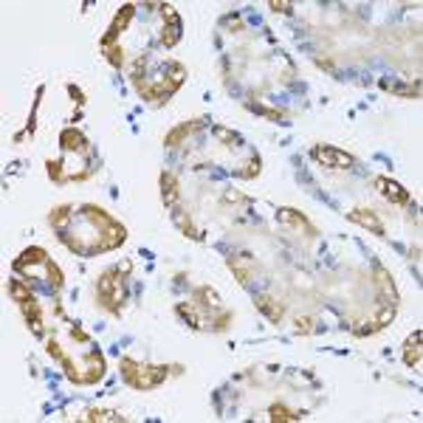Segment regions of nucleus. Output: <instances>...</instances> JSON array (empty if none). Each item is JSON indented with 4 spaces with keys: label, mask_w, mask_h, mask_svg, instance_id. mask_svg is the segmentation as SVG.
Returning a JSON list of instances; mask_svg holds the SVG:
<instances>
[{
    "label": "nucleus",
    "mask_w": 423,
    "mask_h": 423,
    "mask_svg": "<svg viewBox=\"0 0 423 423\" xmlns=\"http://www.w3.org/2000/svg\"><path fill=\"white\" fill-rule=\"evenodd\" d=\"M79 221L88 223V226L102 237L105 251H113V248H119V245L127 240V229L110 215L107 209H102V206H96V203H82V206H79Z\"/></svg>",
    "instance_id": "obj_1"
},
{
    "label": "nucleus",
    "mask_w": 423,
    "mask_h": 423,
    "mask_svg": "<svg viewBox=\"0 0 423 423\" xmlns=\"http://www.w3.org/2000/svg\"><path fill=\"white\" fill-rule=\"evenodd\" d=\"M169 370H173V367H166V364H141V361H136L130 356H124L119 361V372L124 378V384L139 390V392L158 390L164 381L169 378Z\"/></svg>",
    "instance_id": "obj_2"
},
{
    "label": "nucleus",
    "mask_w": 423,
    "mask_h": 423,
    "mask_svg": "<svg viewBox=\"0 0 423 423\" xmlns=\"http://www.w3.org/2000/svg\"><path fill=\"white\" fill-rule=\"evenodd\" d=\"M127 300V288H124V274L119 268H107L99 282H96V305L107 311L110 316H121Z\"/></svg>",
    "instance_id": "obj_3"
},
{
    "label": "nucleus",
    "mask_w": 423,
    "mask_h": 423,
    "mask_svg": "<svg viewBox=\"0 0 423 423\" xmlns=\"http://www.w3.org/2000/svg\"><path fill=\"white\" fill-rule=\"evenodd\" d=\"M133 88H136V94H139L144 102H150V105H164V102H169V96H175V91L169 88L164 76H161V79H147V76L133 79Z\"/></svg>",
    "instance_id": "obj_4"
},
{
    "label": "nucleus",
    "mask_w": 423,
    "mask_h": 423,
    "mask_svg": "<svg viewBox=\"0 0 423 423\" xmlns=\"http://www.w3.org/2000/svg\"><path fill=\"white\" fill-rule=\"evenodd\" d=\"M158 12H161V20H164L161 46L164 49H175L178 40H181V31H184V23H181V17H178L173 3H158Z\"/></svg>",
    "instance_id": "obj_5"
},
{
    "label": "nucleus",
    "mask_w": 423,
    "mask_h": 423,
    "mask_svg": "<svg viewBox=\"0 0 423 423\" xmlns=\"http://www.w3.org/2000/svg\"><path fill=\"white\" fill-rule=\"evenodd\" d=\"M311 158L327 169H350L356 164V158L345 150H338V147H330V144H316L311 150Z\"/></svg>",
    "instance_id": "obj_6"
},
{
    "label": "nucleus",
    "mask_w": 423,
    "mask_h": 423,
    "mask_svg": "<svg viewBox=\"0 0 423 423\" xmlns=\"http://www.w3.org/2000/svg\"><path fill=\"white\" fill-rule=\"evenodd\" d=\"M105 372H107V364H105V356H102L99 347H94V350L85 353V359H82V364H79L82 387H94V384H99V381L105 378Z\"/></svg>",
    "instance_id": "obj_7"
},
{
    "label": "nucleus",
    "mask_w": 423,
    "mask_h": 423,
    "mask_svg": "<svg viewBox=\"0 0 423 423\" xmlns=\"http://www.w3.org/2000/svg\"><path fill=\"white\" fill-rule=\"evenodd\" d=\"M60 150H62V155L91 161V144H88V139H85V133L76 130V127H65V130L60 133Z\"/></svg>",
    "instance_id": "obj_8"
},
{
    "label": "nucleus",
    "mask_w": 423,
    "mask_h": 423,
    "mask_svg": "<svg viewBox=\"0 0 423 423\" xmlns=\"http://www.w3.org/2000/svg\"><path fill=\"white\" fill-rule=\"evenodd\" d=\"M136 17V3H124L119 12H116V17H113V23L107 26V31H105V37H102V42H99V49H107V46H116L119 42V37H121V31L130 26V20Z\"/></svg>",
    "instance_id": "obj_9"
},
{
    "label": "nucleus",
    "mask_w": 423,
    "mask_h": 423,
    "mask_svg": "<svg viewBox=\"0 0 423 423\" xmlns=\"http://www.w3.org/2000/svg\"><path fill=\"white\" fill-rule=\"evenodd\" d=\"M277 223L282 226V229H296V232H305L308 237H316L319 232H316V226L302 215V212H296V209H279L277 212Z\"/></svg>",
    "instance_id": "obj_10"
},
{
    "label": "nucleus",
    "mask_w": 423,
    "mask_h": 423,
    "mask_svg": "<svg viewBox=\"0 0 423 423\" xmlns=\"http://www.w3.org/2000/svg\"><path fill=\"white\" fill-rule=\"evenodd\" d=\"M375 189L381 192V198H387V200L395 203V206H409V203H412L409 189H404L398 181H392V178H387V175H378V178H375Z\"/></svg>",
    "instance_id": "obj_11"
},
{
    "label": "nucleus",
    "mask_w": 423,
    "mask_h": 423,
    "mask_svg": "<svg viewBox=\"0 0 423 423\" xmlns=\"http://www.w3.org/2000/svg\"><path fill=\"white\" fill-rule=\"evenodd\" d=\"M206 124V119H192V121H181L178 127H173L166 136H164V147H169V150H175V147H181L192 133H198L200 127Z\"/></svg>",
    "instance_id": "obj_12"
},
{
    "label": "nucleus",
    "mask_w": 423,
    "mask_h": 423,
    "mask_svg": "<svg viewBox=\"0 0 423 423\" xmlns=\"http://www.w3.org/2000/svg\"><path fill=\"white\" fill-rule=\"evenodd\" d=\"M395 305H384L381 302V308H378V313L372 316V319H367L361 327H356V333L359 336H370V333H378V330H384L387 325H392L395 322Z\"/></svg>",
    "instance_id": "obj_13"
},
{
    "label": "nucleus",
    "mask_w": 423,
    "mask_h": 423,
    "mask_svg": "<svg viewBox=\"0 0 423 423\" xmlns=\"http://www.w3.org/2000/svg\"><path fill=\"white\" fill-rule=\"evenodd\" d=\"M347 221L359 223L361 229H367V232H372V234H378V237H387L384 223H381L378 212H372V209H353V212H347Z\"/></svg>",
    "instance_id": "obj_14"
},
{
    "label": "nucleus",
    "mask_w": 423,
    "mask_h": 423,
    "mask_svg": "<svg viewBox=\"0 0 423 423\" xmlns=\"http://www.w3.org/2000/svg\"><path fill=\"white\" fill-rule=\"evenodd\" d=\"M372 277H375L372 282H375V288H378L381 302H384V305H398V291H395V282H392L390 271H387V268H381V266H375Z\"/></svg>",
    "instance_id": "obj_15"
},
{
    "label": "nucleus",
    "mask_w": 423,
    "mask_h": 423,
    "mask_svg": "<svg viewBox=\"0 0 423 423\" xmlns=\"http://www.w3.org/2000/svg\"><path fill=\"white\" fill-rule=\"evenodd\" d=\"M17 308H20V313H23V319H26V325H28V330H31L34 336H46V325H42V308H40V302H37V296H31V300L20 302Z\"/></svg>",
    "instance_id": "obj_16"
},
{
    "label": "nucleus",
    "mask_w": 423,
    "mask_h": 423,
    "mask_svg": "<svg viewBox=\"0 0 423 423\" xmlns=\"http://www.w3.org/2000/svg\"><path fill=\"white\" fill-rule=\"evenodd\" d=\"M158 187H161V200H164V206H178V200H181V184H178V175L175 173H169V169H164L161 173V178H158Z\"/></svg>",
    "instance_id": "obj_17"
},
{
    "label": "nucleus",
    "mask_w": 423,
    "mask_h": 423,
    "mask_svg": "<svg viewBox=\"0 0 423 423\" xmlns=\"http://www.w3.org/2000/svg\"><path fill=\"white\" fill-rule=\"evenodd\" d=\"M51 257H49V251L42 248V245H31L26 248L20 257L15 260V271H34V266H46Z\"/></svg>",
    "instance_id": "obj_18"
},
{
    "label": "nucleus",
    "mask_w": 423,
    "mask_h": 423,
    "mask_svg": "<svg viewBox=\"0 0 423 423\" xmlns=\"http://www.w3.org/2000/svg\"><path fill=\"white\" fill-rule=\"evenodd\" d=\"M257 311L268 319V322H279L282 316H285V305L277 300V296H271V293H257Z\"/></svg>",
    "instance_id": "obj_19"
},
{
    "label": "nucleus",
    "mask_w": 423,
    "mask_h": 423,
    "mask_svg": "<svg viewBox=\"0 0 423 423\" xmlns=\"http://www.w3.org/2000/svg\"><path fill=\"white\" fill-rule=\"evenodd\" d=\"M420 359H423V333L415 330L404 345V364L415 370V367H420Z\"/></svg>",
    "instance_id": "obj_20"
},
{
    "label": "nucleus",
    "mask_w": 423,
    "mask_h": 423,
    "mask_svg": "<svg viewBox=\"0 0 423 423\" xmlns=\"http://www.w3.org/2000/svg\"><path fill=\"white\" fill-rule=\"evenodd\" d=\"M226 266H229V271L240 279V285H248L251 282V271H254V260L251 257H245V254H232V257H226Z\"/></svg>",
    "instance_id": "obj_21"
},
{
    "label": "nucleus",
    "mask_w": 423,
    "mask_h": 423,
    "mask_svg": "<svg viewBox=\"0 0 423 423\" xmlns=\"http://www.w3.org/2000/svg\"><path fill=\"white\" fill-rule=\"evenodd\" d=\"M260 169H263V158H260V153H251L243 164H237L232 173H234V178H243V181H251V178H257L260 175Z\"/></svg>",
    "instance_id": "obj_22"
},
{
    "label": "nucleus",
    "mask_w": 423,
    "mask_h": 423,
    "mask_svg": "<svg viewBox=\"0 0 423 423\" xmlns=\"http://www.w3.org/2000/svg\"><path fill=\"white\" fill-rule=\"evenodd\" d=\"M173 221H175V226L184 232V237H189V240H203V234L195 229V223H192V218H189V212H184L181 206H173Z\"/></svg>",
    "instance_id": "obj_23"
},
{
    "label": "nucleus",
    "mask_w": 423,
    "mask_h": 423,
    "mask_svg": "<svg viewBox=\"0 0 423 423\" xmlns=\"http://www.w3.org/2000/svg\"><path fill=\"white\" fill-rule=\"evenodd\" d=\"M74 206H68V203H60V206H54L51 212H49V223L57 229V232H62V229H68L71 226V221H74Z\"/></svg>",
    "instance_id": "obj_24"
},
{
    "label": "nucleus",
    "mask_w": 423,
    "mask_h": 423,
    "mask_svg": "<svg viewBox=\"0 0 423 423\" xmlns=\"http://www.w3.org/2000/svg\"><path fill=\"white\" fill-rule=\"evenodd\" d=\"M164 79H166V85L173 91H178L181 85L187 82V68L181 65V62H175V60H169L166 65H164Z\"/></svg>",
    "instance_id": "obj_25"
},
{
    "label": "nucleus",
    "mask_w": 423,
    "mask_h": 423,
    "mask_svg": "<svg viewBox=\"0 0 423 423\" xmlns=\"http://www.w3.org/2000/svg\"><path fill=\"white\" fill-rule=\"evenodd\" d=\"M381 88L395 94V96H404V99H417L420 96V82H409V85H398V82H381Z\"/></svg>",
    "instance_id": "obj_26"
},
{
    "label": "nucleus",
    "mask_w": 423,
    "mask_h": 423,
    "mask_svg": "<svg viewBox=\"0 0 423 423\" xmlns=\"http://www.w3.org/2000/svg\"><path fill=\"white\" fill-rule=\"evenodd\" d=\"M198 308H221V293L215 288H209V285H200L195 291V300H192Z\"/></svg>",
    "instance_id": "obj_27"
},
{
    "label": "nucleus",
    "mask_w": 423,
    "mask_h": 423,
    "mask_svg": "<svg viewBox=\"0 0 423 423\" xmlns=\"http://www.w3.org/2000/svg\"><path fill=\"white\" fill-rule=\"evenodd\" d=\"M175 313H178L192 330H200V327H203V316L198 313L195 302H189V305H187V302H178V305H175Z\"/></svg>",
    "instance_id": "obj_28"
},
{
    "label": "nucleus",
    "mask_w": 423,
    "mask_h": 423,
    "mask_svg": "<svg viewBox=\"0 0 423 423\" xmlns=\"http://www.w3.org/2000/svg\"><path fill=\"white\" fill-rule=\"evenodd\" d=\"M268 420H271V423H296V420H302V415L296 412V409L282 406V404H274V406L268 409Z\"/></svg>",
    "instance_id": "obj_29"
},
{
    "label": "nucleus",
    "mask_w": 423,
    "mask_h": 423,
    "mask_svg": "<svg viewBox=\"0 0 423 423\" xmlns=\"http://www.w3.org/2000/svg\"><path fill=\"white\" fill-rule=\"evenodd\" d=\"M82 420H85V423H107V420L121 423L124 415H119V412H113V409H88V412L82 415Z\"/></svg>",
    "instance_id": "obj_30"
},
{
    "label": "nucleus",
    "mask_w": 423,
    "mask_h": 423,
    "mask_svg": "<svg viewBox=\"0 0 423 423\" xmlns=\"http://www.w3.org/2000/svg\"><path fill=\"white\" fill-rule=\"evenodd\" d=\"M212 136H215L221 144H226V147H240V144H243L240 133L229 130V127H223V124H215V127H212Z\"/></svg>",
    "instance_id": "obj_31"
},
{
    "label": "nucleus",
    "mask_w": 423,
    "mask_h": 423,
    "mask_svg": "<svg viewBox=\"0 0 423 423\" xmlns=\"http://www.w3.org/2000/svg\"><path fill=\"white\" fill-rule=\"evenodd\" d=\"M102 57L107 60V65H110V68H116V71H121V68H124V49H121V42H116V46L102 49Z\"/></svg>",
    "instance_id": "obj_32"
},
{
    "label": "nucleus",
    "mask_w": 423,
    "mask_h": 423,
    "mask_svg": "<svg viewBox=\"0 0 423 423\" xmlns=\"http://www.w3.org/2000/svg\"><path fill=\"white\" fill-rule=\"evenodd\" d=\"M46 277H49V285H51L54 291H62L65 277H62V268H60L54 260H49V263H46Z\"/></svg>",
    "instance_id": "obj_33"
},
{
    "label": "nucleus",
    "mask_w": 423,
    "mask_h": 423,
    "mask_svg": "<svg viewBox=\"0 0 423 423\" xmlns=\"http://www.w3.org/2000/svg\"><path fill=\"white\" fill-rule=\"evenodd\" d=\"M245 107L251 110V113H260V116H266V119H271V121H282V110H271V107H266V105H254V102H245Z\"/></svg>",
    "instance_id": "obj_34"
},
{
    "label": "nucleus",
    "mask_w": 423,
    "mask_h": 423,
    "mask_svg": "<svg viewBox=\"0 0 423 423\" xmlns=\"http://www.w3.org/2000/svg\"><path fill=\"white\" fill-rule=\"evenodd\" d=\"M232 322H234V313H232V311H223L221 316H215V319H212V330H218V333H226Z\"/></svg>",
    "instance_id": "obj_35"
},
{
    "label": "nucleus",
    "mask_w": 423,
    "mask_h": 423,
    "mask_svg": "<svg viewBox=\"0 0 423 423\" xmlns=\"http://www.w3.org/2000/svg\"><path fill=\"white\" fill-rule=\"evenodd\" d=\"M293 325H296V333H305V336L313 330V319H311V316H296Z\"/></svg>",
    "instance_id": "obj_36"
},
{
    "label": "nucleus",
    "mask_w": 423,
    "mask_h": 423,
    "mask_svg": "<svg viewBox=\"0 0 423 423\" xmlns=\"http://www.w3.org/2000/svg\"><path fill=\"white\" fill-rule=\"evenodd\" d=\"M274 12H282V15H291L293 12V3H288V0H271L268 3Z\"/></svg>",
    "instance_id": "obj_37"
},
{
    "label": "nucleus",
    "mask_w": 423,
    "mask_h": 423,
    "mask_svg": "<svg viewBox=\"0 0 423 423\" xmlns=\"http://www.w3.org/2000/svg\"><path fill=\"white\" fill-rule=\"evenodd\" d=\"M71 336H74V342H85V345L91 342V338H88V333H85L79 325H74V327H71Z\"/></svg>",
    "instance_id": "obj_38"
},
{
    "label": "nucleus",
    "mask_w": 423,
    "mask_h": 423,
    "mask_svg": "<svg viewBox=\"0 0 423 423\" xmlns=\"http://www.w3.org/2000/svg\"><path fill=\"white\" fill-rule=\"evenodd\" d=\"M68 94L74 96V102H76L79 107L85 105V94H82V88H76V85H68Z\"/></svg>",
    "instance_id": "obj_39"
},
{
    "label": "nucleus",
    "mask_w": 423,
    "mask_h": 423,
    "mask_svg": "<svg viewBox=\"0 0 423 423\" xmlns=\"http://www.w3.org/2000/svg\"><path fill=\"white\" fill-rule=\"evenodd\" d=\"M223 200H229V203H248V198H245V195H240V192H226V195H223Z\"/></svg>",
    "instance_id": "obj_40"
}]
</instances>
